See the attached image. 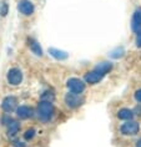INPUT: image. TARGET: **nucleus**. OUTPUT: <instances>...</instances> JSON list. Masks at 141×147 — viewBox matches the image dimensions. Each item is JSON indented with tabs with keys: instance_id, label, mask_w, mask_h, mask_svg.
<instances>
[{
	"instance_id": "1",
	"label": "nucleus",
	"mask_w": 141,
	"mask_h": 147,
	"mask_svg": "<svg viewBox=\"0 0 141 147\" xmlns=\"http://www.w3.org/2000/svg\"><path fill=\"white\" fill-rule=\"evenodd\" d=\"M38 113H39V117L43 121H45V122L49 121L54 115L53 104H51V102H47V101H41L39 104V107H38Z\"/></svg>"
},
{
	"instance_id": "2",
	"label": "nucleus",
	"mask_w": 141,
	"mask_h": 147,
	"mask_svg": "<svg viewBox=\"0 0 141 147\" xmlns=\"http://www.w3.org/2000/svg\"><path fill=\"white\" fill-rule=\"evenodd\" d=\"M6 79H8V82L13 86H16L23 81V72H21L20 69L18 67H13L8 71V75H6Z\"/></svg>"
},
{
	"instance_id": "3",
	"label": "nucleus",
	"mask_w": 141,
	"mask_h": 147,
	"mask_svg": "<svg viewBox=\"0 0 141 147\" xmlns=\"http://www.w3.org/2000/svg\"><path fill=\"white\" fill-rule=\"evenodd\" d=\"M65 102H66V105H68L69 107L75 109V107H79V106H81L84 104V98L81 97L79 94L71 92V94H66Z\"/></svg>"
},
{
	"instance_id": "4",
	"label": "nucleus",
	"mask_w": 141,
	"mask_h": 147,
	"mask_svg": "<svg viewBox=\"0 0 141 147\" xmlns=\"http://www.w3.org/2000/svg\"><path fill=\"white\" fill-rule=\"evenodd\" d=\"M68 87H69V90L74 94H81L85 90V82L80 79L73 78V79L68 80Z\"/></svg>"
},
{
	"instance_id": "5",
	"label": "nucleus",
	"mask_w": 141,
	"mask_h": 147,
	"mask_svg": "<svg viewBox=\"0 0 141 147\" xmlns=\"http://www.w3.org/2000/svg\"><path fill=\"white\" fill-rule=\"evenodd\" d=\"M140 130V126L139 123L135 122V121H127V122H125L124 125L121 126V132L126 136H134L136 135L137 132Z\"/></svg>"
},
{
	"instance_id": "6",
	"label": "nucleus",
	"mask_w": 141,
	"mask_h": 147,
	"mask_svg": "<svg viewBox=\"0 0 141 147\" xmlns=\"http://www.w3.org/2000/svg\"><path fill=\"white\" fill-rule=\"evenodd\" d=\"M18 10H19L21 14L28 16L34 13L35 8H34V4H33L30 0H20L19 4H18Z\"/></svg>"
},
{
	"instance_id": "7",
	"label": "nucleus",
	"mask_w": 141,
	"mask_h": 147,
	"mask_svg": "<svg viewBox=\"0 0 141 147\" xmlns=\"http://www.w3.org/2000/svg\"><path fill=\"white\" fill-rule=\"evenodd\" d=\"M15 107H16V98L14 96H8L3 100L1 109L4 110L5 112H12Z\"/></svg>"
},
{
	"instance_id": "8",
	"label": "nucleus",
	"mask_w": 141,
	"mask_h": 147,
	"mask_svg": "<svg viewBox=\"0 0 141 147\" xmlns=\"http://www.w3.org/2000/svg\"><path fill=\"white\" fill-rule=\"evenodd\" d=\"M104 78V75H101L100 72L98 71H91V72H87L85 74V81H86L87 84H90V85H94V84H98L99 81H101Z\"/></svg>"
},
{
	"instance_id": "9",
	"label": "nucleus",
	"mask_w": 141,
	"mask_h": 147,
	"mask_svg": "<svg viewBox=\"0 0 141 147\" xmlns=\"http://www.w3.org/2000/svg\"><path fill=\"white\" fill-rule=\"evenodd\" d=\"M131 28L134 31H140L141 30V8H137L132 15L131 20Z\"/></svg>"
},
{
	"instance_id": "10",
	"label": "nucleus",
	"mask_w": 141,
	"mask_h": 147,
	"mask_svg": "<svg viewBox=\"0 0 141 147\" xmlns=\"http://www.w3.org/2000/svg\"><path fill=\"white\" fill-rule=\"evenodd\" d=\"M49 54L51 55V56H54L55 59H58V60H65V59L69 57V54L66 53V51L55 49V47H50V49H49Z\"/></svg>"
},
{
	"instance_id": "11",
	"label": "nucleus",
	"mask_w": 141,
	"mask_h": 147,
	"mask_svg": "<svg viewBox=\"0 0 141 147\" xmlns=\"http://www.w3.org/2000/svg\"><path fill=\"white\" fill-rule=\"evenodd\" d=\"M16 115L20 119H28V117H30L33 115V110L29 106H20L16 110Z\"/></svg>"
},
{
	"instance_id": "12",
	"label": "nucleus",
	"mask_w": 141,
	"mask_h": 147,
	"mask_svg": "<svg viewBox=\"0 0 141 147\" xmlns=\"http://www.w3.org/2000/svg\"><path fill=\"white\" fill-rule=\"evenodd\" d=\"M28 42H29V47H30V50L33 51V53H34L35 55H38V56H43V50H41L40 44L38 41H35L34 39H29Z\"/></svg>"
},
{
	"instance_id": "13",
	"label": "nucleus",
	"mask_w": 141,
	"mask_h": 147,
	"mask_svg": "<svg viewBox=\"0 0 141 147\" xmlns=\"http://www.w3.org/2000/svg\"><path fill=\"white\" fill-rule=\"evenodd\" d=\"M111 69H113V65H111L110 62H100L99 65H96L95 71L100 72L101 75H106V74L109 72Z\"/></svg>"
},
{
	"instance_id": "14",
	"label": "nucleus",
	"mask_w": 141,
	"mask_h": 147,
	"mask_svg": "<svg viewBox=\"0 0 141 147\" xmlns=\"http://www.w3.org/2000/svg\"><path fill=\"white\" fill-rule=\"evenodd\" d=\"M134 116V112L130 109H121L117 112V117L121 120H131Z\"/></svg>"
},
{
	"instance_id": "15",
	"label": "nucleus",
	"mask_w": 141,
	"mask_h": 147,
	"mask_svg": "<svg viewBox=\"0 0 141 147\" xmlns=\"http://www.w3.org/2000/svg\"><path fill=\"white\" fill-rule=\"evenodd\" d=\"M19 123L16 122V121H12V122L9 123V127H8V135L9 136H15L18 132H19Z\"/></svg>"
},
{
	"instance_id": "16",
	"label": "nucleus",
	"mask_w": 141,
	"mask_h": 147,
	"mask_svg": "<svg viewBox=\"0 0 141 147\" xmlns=\"http://www.w3.org/2000/svg\"><path fill=\"white\" fill-rule=\"evenodd\" d=\"M41 100H43V101L51 102V101L54 100V95L51 94V92H49V91H46V92H44V94L41 95Z\"/></svg>"
},
{
	"instance_id": "17",
	"label": "nucleus",
	"mask_w": 141,
	"mask_h": 147,
	"mask_svg": "<svg viewBox=\"0 0 141 147\" xmlns=\"http://www.w3.org/2000/svg\"><path fill=\"white\" fill-rule=\"evenodd\" d=\"M8 4L6 3H1L0 4V15L1 16H6V14H8Z\"/></svg>"
},
{
	"instance_id": "18",
	"label": "nucleus",
	"mask_w": 141,
	"mask_h": 147,
	"mask_svg": "<svg viewBox=\"0 0 141 147\" xmlns=\"http://www.w3.org/2000/svg\"><path fill=\"white\" fill-rule=\"evenodd\" d=\"M34 136H35V130H34V128H30V130H28V131L24 134L25 140H31L33 137H34Z\"/></svg>"
},
{
	"instance_id": "19",
	"label": "nucleus",
	"mask_w": 141,
	"mask_h": 147,
	"mask_svg": "<svg viewBox=\"0 0 141 147\" xmlns=\"http://www.w3.org/2000/svg\"><path fill=\"white\" fill-rule=\"evenodd\" d=\"M136 46L141 47V30L137 31V36H136Z\"/></svg>"
},
{
	"instance_id": "20",
	"label": "nucleus",
	"mask_w": 141,
	"mask_h": 147,
	"mask_svg": "<svg viewBox=\"0 0 141 147\" xmlns=\"http://www.w3.org/2000/svg\"><path fill=\"white\" fill-rule=\"evenodd\" d=\"M12 121H13L12 117H9V116H4V117H3V125H9Z\"/></svg>"
},
{
	"instance_id": "21",
	"label": "nucleus",
	"mask_w": 141,
	"mask_h": 147,
	"mask_svg": "<svg viewBox=\"0 0 141 147\" xmlns=\"http://www.w3.org/2000/svg\"><path fill=\"white\" fill-rule=\"evenodd\" d=\"M135 98H136L137 102H141V89L137 90L136 92H135Z\"/></svg>"
},
{
	"instance_id": "22",
	"label": "nucleus",
	"mask_w": 141,
	"mask_h": 147,
	"mask_svg": "<svg viewBox=\"0 0 141 147\" xmlns=\"http://www.w3.org/2000/svg\"><path fill=\"white\" fill-rule=\"evenodd\" d=\"M15 146H18V147H25V146L23 145V143L19 142V141H16V142H15Z\"/></svg>"
},
{
	"instance_id": "23",
	"label": "nucleus",
	"mask_w": 141,
	"mask_h": 147,
	"mask_svg": "<svg viewBox=\"0 0 141 147\" xmlns=\"http://www.w3.org/2000/svg\"><path fill=\"white\" fill-rule=\"evenodd\" d=\"M136 147H141V138H140L139 141L136 142Z\"/></svg>"
}]
</instances>
